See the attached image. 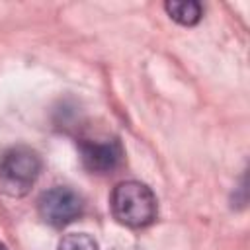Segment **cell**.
Wrapping results in <instances>:
<instances>
[{"mask_svg": "<svg viewBox=\"0 0 250 250\" xmlns=\"http://www.w3.org/2000/svg\"><path fill=\"white\" fill-rule=\"evenodd\" d=\"M109 207L117 223L129 229H143L156 219V195L146 184L129 180L113 188L109 197Z\"/></svg>", "mask_w": 250, "mask_h": 250, "instance_id": "cell-1", "label": "cell"}, {"mask_svg": "<svg viewBox=\"0 0 250 250\" xmlns=\"http://www.w3.org/2000/svg\"><path fill=\"white\" fill-rule=\"evenodd\" d=\"M41 172V158L27 146H14L0 158V191L10 197H23Z\"/></svg>", "mask_w": 250, "mask_h": 250, "instance_id": "cell-2", "label": "cell"}, {"mask_svg": "<svg viewBox=\"0 0 250 250\" xmlns=\"http://www.w3.org/2000/svg\"><path fill=\"white\" fill-rule=\"evenodd\" d=\"M39 217L51 227H64L76 221L84 211L82 197L66 186H55L41 193L37 201Z\"/></svg>", "mask_w": 250, "mask_h": 250, "instance_id": "cell-3", "label": "cell"}, {"mask_svg": "<svg viewBox=\"0 0 250 250\" xmlns=\"http://www.w3.org/2000/svg\"><path fill=\"white\" fill-rule=\"evenodd\" d=\"M82 164L96 174L113 172L123 160V146L117 139H102V141H84L80 143Z\"/></svg>", "mask_w": 250, "mask_h": 250, "instance_id": "cell-4", "label": "cell"}, {"mask_svg": "<svg viewBox=\"0 0 250 250\" xmlns=\"http://www.w3.org/2000/svg\"><path fill=\"white\" fill-rule=\"evenodd\" d=\"M164 10L168 12V16L174 21H178L182 25H195L203 16V8L195 0H184V2L172 0V2L164 4Z\"/></svg>", "mask_w": 250, "mask_h": 250, "instance_id": "cell-5", "label": "cell"}, {"mask_svg": "<svg viewBox=\"0 0 250 250\" xmlns=\"http://www.w3.org/2000/svg\"><path fill=\"white\" fill-rule=\"evenodd\" d=\"M59 250H98L96 240L86 232H70L59 242Z\"/></svg>", "mask_w": 250, "mask_h": 250, "instance_id": "cell-6", "label": "cell"}, {"mask_svg": "<svg viewBox=\"0 0 250 250\" xmlns=\"http://www.w3.org/2000/svg\"><path fill=\"white\" fill-rule=\"evenodd\" d=\"M0 250H8V248H6V246H4L2 242H0Z\"/></svg>", "mask_w": 250, "mask_h": 250, "instance_id": "cell-7", "label": "cell"}]
</instances>
